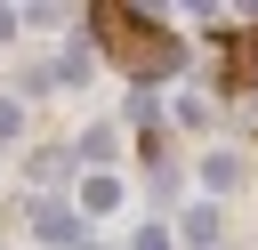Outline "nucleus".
<instances>
[{
    "label": "nucleus",
    "instance_id": "1",
    "mask_svg": "<svg viewBox=\"0 0 258 250\" xmlns=\"http://www.w3.org/2000/svg\"><path fill=\"white\" fill-rule=\"evenodd\" d=\"M32 234H40V242H81V218H73L64 202H40V210H32Z\"/></svg>",
    "mask_w": 258,
    "mask_h": 250
},
{
    "label": "nucleus",
    "instance_id": "2",
    "mask_svg": "<svg viewBox=\"0 0 258 250\" xmlns=\"http://www.w3.org/2000/svg\"><path fill=\"white\" fill-rule=\"evenodd\" d=\"M113 202H121V177H89L81 185V210H113Z\"/></svg>",
    "mask_w": 258,
    "mask_h": 250
},
{
    "label": "nucleus",
    "instance_id": "3",
    "mask_svg": "<svg viewBox=\"0 0 258 250\" xmlns=\"http://www.w3.org/2000/svg\"><path fill=\"white\" fill-rule=\"evenodd\" d=\"M202 177H210V185H234V177H242V161H234V153H210V161H202Z\"/></svg>",
    "mask_w": 258,
    "mask_h": 250
},
{
    "label": "nucleus",
    "instance_id": "4",
    "mask_svg": "<svg viewBox=\"0 0 258 250\" xmlns=\"http://www.w3.org/2000/svg\"><path fill=\"white\" fill-rule=\"evenodd\" d=\"M185 242H218V210H194L185 218Z\"/></svg>",
    "mask_w": 258,
    "mask_h": 250
},
{
    "label": "nucleus",
    "instance_id": "5",
    "mask_svg": "<svg viewBox=\"0 0 258 250\" xmlns=\"http://www.w3.org/2000/svg\"><path fill=\"white\" fill-rule=\"evenodd\" d=\"M129 250H169V226H145V234H137Z\"/></svg>",
    "mask_w": 258,
    "mask_h": 250
},
{
    "label": "nucleus",
    "instance_id": "6",
    "mask_svg": "<svg viewBox=\"0 0 258 250\" xmlns=\"http://www.w3.org/2000/svg\"><path fill=\"white\" fill-rule=\"evenodd\" d=\"M16 121H24V113H16L8 97H0V137H16Z\"/></svg>",
    "mask_w": 258,
    "mask_h": 250
}]
</instances>
